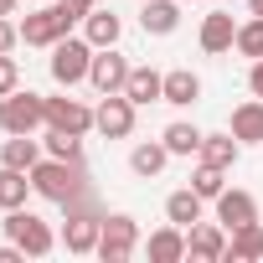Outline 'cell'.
I'll return each mask as SVG.
<instances>
[{
  "mask_svg": "<svg viewBox=\"0 0 263 263\" xmlns=\"http://www.w3.org/2000/svg\"><path fill=\"white\" fill-rule=\"evenodd\" d=\"M31 186H36L42 201L67 206V201L88 196V171H83V160H57V155H47V160L31 165Z\"/></svg>",
  "mask_w": 263,
  "mask_h": 263,
  "instance_id": "obj_1",
  "label": "cell"
},
{
  "mask_svg": "<svg viewBox=\"0 0 263 263\" xmlns=\"http://www.w3.org/2000/svg\"><path fill=\"white\" fill-rule=\"evenodd\" d=\"M67 212V222H62V248L67 253H98V232H103V212L88 201V196H78V201H67L62 206Z\"/></svg>",
  "mask_w": 263,
  "mask_h": 263,
  "instance_id": "obj_2",
  "label": "cell"
},
{
  "mask_svg": "<svg viewBox=\"0 0 263 263\" xmlns=\"http://www.w3.org/2000/svg\"><path fill=\"white\" fill-rule=\"evenodd\" d=\"M72 21H78V11H67L62 6V0H57V6H42V11H31L26 21H16L21 26V42L26 47H57L62 36H72Z\"/></svg>",
  "mask_w": 263,
  "mask_h": 263,
  "instance_id": "obj_3",
  "label": "cell"
},
{
  "mask_svg": "<svg viewBox=\"0 0 263 263\" xmlns=\"http://www.w3.org/2000/svg\"><path fill=\"white\" fill-rule=\"evenodd\" d=\"M93 42L88 36H62L57 47H52V83L57 88H78V83H88V67H93Z\"/></svg>",
  "mask_w": 263,
  "mask_h": 263,
  "instance_id": "obj_4",
  "label": "cell"
},
{
  "mask_svg": "<svg viewBox=\"0 0 263 263\" xmlns=\"http://www.w3.org/2000/svg\"><path fill=\"white\" fill-rule=\"evenodd\" d=\"M47 124V98L31 93V88H16L0 98V129L6 135H36V129Z\"/></svg>",
  "mask_w": 263,
  "mask_h": 263,
  "instance_id": "obj_5",
  "label": "cell"
},
{
  "mask_svg": "<svg viewBox=\"0 0 263 263\" xmlns=\"http://www.w3.org/2000/svg\"><path fill=\"white\" fill-rule=\"evenodd\" d=\"M6 237L11 242H21L26 248V258H47L52 248H57V232H52V222H42L36 212H26V206H16V212H6Z\"/></svg>",
  "mask_w": 263,
  "mask_h": 263,
  "instance_id": "obj_6",
  "label": "cell"
},
{
  "mask_svg": "<svg viewBox=\"0 0 263 263\" xmlns=\"http://www.w3.org/2000/svg\"><path fill=\"white\" fill-rule=\"evenodd\" d=\"M140 248V222L129 217V212H114L103 217V232H98V258L103 263H129Z\"/></svg>",
  "mask_w": 263,
  "mask_h": 263,
  "instance_id": "obj_7",
  "label": "cell"
},
{
  "mask_svg": "<svg viewBox=\"0 0 263 263\" xmlns=\"http://www.w3.org/2000/svg\"><path fill=\"white\" fill-rule=\"evenodd\" d=\"M135 114H140V103L129 93H103V103L93 108V129L103 140H129L135 135Z\"/></svg>",
  "mask_w": 263,
  "mask_h": 263,
  "instance_id": "obj_8",
  "label": "cell"
},
{
  "mask_svg": "<svg viewBox=\"0 0 263 263\" xmlns=\"http://www.w3.org/2000/svg\"><path fill=\"white\" fill-rule=\"evenodd\" d=\"M186 258H191V263H217V258H227V227H222V222H196V227H186Z\"/></svg>",
  "mask_w": 263,
  "mask_h": 263,
  "instance_id": "obj_9",
  "label": "cell"
},
{
  "mask_svg": "<svg viewBox=\"0 0 263 263\" xmlns=\"http://www.w3.org/2000/svg\"><path fill=\"white\" fill-rule=\"evenodd\" d=\"M88 83H93L98 93H124V83H129V62H124L114 47H98V52H93V67H88Z\"/></svg>",
  "mask_w": 263,
  "mask_h": 263,
  "instance_id": "obj_10",
  "label": "cell"
},
{
  "mask_svg": "<svg viewBox=\"0 0 263 263\" xmlns=\"http://www.w3.org/2000/svg\"><path fill=\"white\" fill-rule=\"evenodd\" d=\"M47 124L67 129V135H88L93 129V108L83 98H47Z\"/></svg>",
  "mask_w": 263,
  "mask_h": 263,
  "instance_id": "obj_11",
  "label": "cell"
},
{
  "mask_svg": "<svg viewBox=\"0 0 263 263\" xmlns=\"http://www.w3.org/2000/svg\"><path fill=\"white\" fill-rule=\"evenodd\" d=\"M217 222H222L227 232H237V227L258 222V201H253V191H237V186H227V191L217 196Z\"/></svg>",
  "mask_w": 263,
  "mask_h": 263,
  "instance_id": "obj_12",
  "label": "cell"
},
{
  "mask_svg": "<svg viewBox=\"0 0 263 263\" xmlns=\"http://www.w3.org/2000/svg\"><path fill=\"white\" fill-rule=\"evenodd\" d=\"M201 52L206 57H217V52H232V42H237V26H232V16L227 11H212V16H201Z\"/></svg>",
  "mask_w": 263,
  "mask_h": 263,
  "instance_id": "obj_13",
  "label": "cell"
},
{
  "mask_svg": "<svg viewBox=\"0 0 263 263\" xmlns=\"http://www.w3.org/2000/svg\"><path fill=\"white\" fill-rule=\"evenodd\" d=\"M140 26H145V36H171L181 26V0H145Z\"/></svg>",
  "mask_w": 263,
  "mask_h": 263,
  "instance_id": "obj_14",
  "label": "cell"
},
{
  "mask_svg": "<svg viewBox=\"0 0 263 263\" xmlns=\"http://www.w3.org/2000/svg\"><path fill=\"white\" fill-rule=\"evenodd\" d=\"M201 212H206V196H196L191 186H181V191L165 196V222H176V227H196Z\"/></svg>",
  "mask_w": 263,
  "mask_h": 263,
  "instance_id": "obj_15",
  "label": "cell"
},
{
  "mask_svg": "<svg viewBox=\"0 0 263 263\" xmlns=\"http://www.w3.org/2000/svg\"><path fill=\"white\" fill-rule=\"evenodd\" d=\"M124 93L135 98L140 108H145V103H160V98H165V72H155V67H129Z\"/></svg>",
  "mask_w": 263,
  "mask_h": 263,
  "instance_id": "obj_16",
  "label": "cell"
},
{
  "mask_svg": "<svg viewBox=\"0 0 263 263\" xmlns=\"http://www.w3.org/2000/svg\"><path fill=\"white\" fill-rule=\"evenodd\" d=\"M232 135L237 145H263V98H248L232 108Z\"/></svg>",
  "mask_w": 263,
  "mask_h": 263,
  "instance_id": "obj_17",
  "label": "cell"
},
{
  "mask_svg": "<svg viewBox=\"0 0 263 263\" xmlns=\"http://www.w3.org/2000/svg\"><path fill=\"white\" fill-rule=\"evenodd\" d=\"M145 248H150V263H181V258H186V227H176V222H171V227L150 232V242H145Z\"/></svg>",
  "mask_w": 263,
  "mask_h": 263,
  "instance_id": "obj_18",
  "label": "cell"
},
{
  "mask_svg": "<svg viewBox=\"0 0 263 263\" xmlns=\"http://www.w3.org/2000/svg\"><path fill=\"white\" fill-rule=\"evenodd\" d=\"M227 258L232 263H258L263 258V222H248V227L227 232Z\"/></svg>",
  "mask_w": 263,
  "mask_h": 263,
  "instance_id": "obj_19",
  "label": "cell"
},
{
  "mask_svg": "<svg viewBox=\"0 0 263 263\" xmlns=\"http://www.w3.org/2000/svg\"><path fill=\"white\" fill-rule=\"evenodd\" d=\"M36 160H42V140L36 135H11L0 145V165H11V171H31Z\"/></svg>",
  "mask_w": 263,
  "mask_h": 263,
  "instance_id": "obj_20",
  "label": "cell"
},
{
  "mask_svg": "<svg viewBox=\"0 0 263 263\" xmlns=\"http://www.w3.org/2000/svg\"><path fill=\"white\" fill-rule=\"evenodd\" d=\"M83 36H88L93 47H119L124 21H119L114 11H88V16H83Z\"/></svg>",
  "mask_w": 263,
  "mask_h": 263,
  "instance_id": "obj_21",
  "label": "cell"
},
{
  "mask_svg": "<svg viewBox=\"0 0 263 263\" xmlns=\"http://www.w3.org/2000/svg\"><path fill=\"white\" fill-rule=\"evenodd\" d=\"M201 98V78L191 72V67H176V72H165V98L160 103H176V108H191Z\"/></svg>",
  "mask_w": 263,
  "mask_h": 263,
  "instance_id": "obj_22",
  "label": "cell"
},
{
  "mask_svg": "<svg viewBox=\"0 0 263 263\" xmlns=\"http://www.w3.org/2000/svg\"><path fill=\"white\" fill-rule=\"evenodd\" d=\"M165 160H171V150H165V140H145V145H135V150H129V171H135V176H160L165 171Z\"/></svg>",
  "mask_w": 263,
  "mask_h": 263,
  "instance_id": "obj_23",
  "label": "cell"
},
{
  "mask_svg": "<svg viewBox=\"0 0 263 263\" xmlns=\"http://www.w3.org/2000/svg\"><path fill=\"white\" fill-rule=\"evenodd\" d=\"M31 191H36V186H31V171H11V165H0V206H6V212L26 206Z\"/></svg>",
  "mask_w": 263,
  "mask_h": 263,
  "instance_id": "obj_24",
  "label": "cell"
},
{
  "mask_svg": "<svg viewBox=\"0 0 263 263\" xmlns=\"http://www.w3.org/2000/svg\"><path fill=\"white\" fill-rule=\"evenodd\" d=\"M201 160L232 171L237 165V135H232V129H227V135H201Z\"/></svg>",
  "mask_w": 263,
  "mask_h": 263,
  "instance_id": "obj_25",
  "label": "cell"
},
{
  "mask_svg": "<svg viewBox=\"0 0 263 263\" xmlns=\"http://www.w3.org/2000/svg\"><path fill=\"white\" fill-rule=\"evenodd\" d=\"M165 150L171 155H201V129L196 124H186V119H176V124H165Z\"/></svg>",
  "mask_w": 263,
  "mask_h": 263,
  "instance_id": "obj_26",
  "label": "cell"
},
{
  "mask_svg": "<svg viewBox=\"0 0 263 263\" xmlns=\"http://www.w3.org/2000/svg\"><path fill=\"white\" fill-rule=\"evenodd\" d=\"M191 191H196V196H206V201H217V196L227 191V171L201 160V165H196V176H191Z\"/></svg>",
  "mask_w": 263,
  "mask_h": 263,
  "instance_id": "obj_27",
  "label": "cell"
},
{
  "mask_svg": "<svg viewBox=\"0 0 263 263\" xmlns=\"http://www.w3.org/2000/svg\"><path fill=\"white\" fill-rule=\"evenodd\" d=\"M47 155H57V160H83V135H67V129H52L47 124Z\"/></svg>",
  "mask_w": 263,
  "mask_h": 263,
  "instance_id": "obj_28",
  "label": "cell"
},
{
  "mask_svg": "<svg viewBox=\"0 0 263 263\" xmlns=\"http://www.w3.org/2000/svg\"><path fill=\"white\" fill-rule=\"evenodd\" d=\"M232 47L258 62V57H263V16H248V21L237 26V42H232Z\"/></svg>",
  "mask_w": 263,
  "mask_h": 263,
  "instance_id": "obj_29",
  "label": "cell"
},
{
  "mask_svg": "<svg viewBox=\"0 0 263 263\" xmlns=\"http://www.w3.org/2000/svg\"><path fill=\"white\" fill-rule=\"evenodd\" d=\"M16 88H21V62H16L11 52H0V98L16 93Z\"/></svg>",
  "mask_w": 263,
  "mask_h": 263,
  "instance_id": "obj_30",
  "label": "cell"
},
{
  "mask_svg": "<svg viewBox=\"0 0 263 263\" xmlns=\"http://www.w3.org/2000/svg\"><path fill=\"white\" fill-rule=\"evenodd\" d=\"M16 42H21V26L11 16H0V52H16Z\"/></svg>",
  "mask_w": 263,
  "mask_h": 263,
  "instance_id": "obj_31",
  "label": "cell"
},
{
  "mask_svg": "<svg viewBox=\"0 0 263 263\" xmlns=\"http://www.w3.org/2000/svg\"><path fill=\"white\" fill-rule=\"evenodd\" d=\"M248 88H253V98H263V57L248 67Z\"/></svg>",
  "mask_w": 263,
  "mask_h": 263,
  "instance_id": "obj_32",
  "label": "cell"
},
{
  "mask_svg": "<svg viewBox=\"0 0 263 263\" xmlns=\"http://www.w3.org/2000/svg\"><path fill=\"white\" fill-rule=\"evenodd\" d=\"M0 263H26V248L21 242H6V248H0Z\"/></svg>",
  "mask_w": 263,
  "mask_h": 263,
  "instance_id": "obj_33",
  "label": "cell"
},
{
  "mask_svg": "<svg viewBox=\"0 0 263 263\" xmlns=\"http://www.w3.org/2000/svg\"><path fill=\"white\" fill-rule=\"evenodd\" d=\"M62 6H67V11H78V21H83L88 11H98V0H62Z\"/></svg>",
  "mask_w": 263,
  "mask_h": 263,
  "instance_id": "obj_34",
  "label": "cell"
},
{
  "mask_svg": "<svg viewBox=\"0 0 263 263\" xmlns=\"http://www.w3.org/2000/svg\"><path fill=\"white\" fill-rule=\"evenodd\" d=\"M16 11V0H0V16H11Z\"/></svg>",
  "mask_w": 263,
  "mask_h": 263,
  "instance_id": "obj_35",
  "label": "cell"
},
{
  "mask_svg": "<svg viewBox=\"0 0 263 263\" xmlns=\"http://www.w3.org/2000/svg\"><path fill=\"white\" fill-rule=\"evenodd\" d=\"M248 11H253V16H263V0H248Z\"/></svg>",
  "mask_w": 263,
  "mask_h": 263,
  "instance_id": "obj_36",
  "label": "cell"
}]
</instances>
